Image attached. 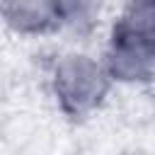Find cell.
<instances>
[{
  "mask_svg": "<svg viewBox=\"0 0 155 155\" xmlns=\"http://www.w3.org/2000/svg\"><path fill=\"white\" fill-rule=\"evenodd\" d=\"M111 82L104 61L80 51L63 53L51 73V90L58 107L75 119L92 114L109 94Z\"/></svg>",
  "mask_w": 155,
  "mask_h": 155,
  "instance_id": "cell-1",
  "label": "cell"
},
{
  "mask_svg": "<svg viewBox=\"0 0 155 155\" xmlns=\"http://www.w3.org/2000/svg\"><path fill=\"white\" fill-rule=\"evenodd\" d=\"M102 61L114 82H148L155 78V39L111 29V39Z\"/></svg>",
  "mask_w": 155,
  "mask_h": 155,
  "instance_id": "cell-2",
  "label": "cell"
},
{
  "mask_svg": "<svg viewBox=\"0 0 155 155\" xmlns=\"http://www.w3.org/2000/svg\"><path fill=\"white\" fill-rule=\"evenodd\" d=\"M0 12L17 34H44L65 24V2L53 0H10L0 5Z\"/></svg>",
  "mask_w": 155,
  "mask_h": 155,
  "instance_id": "cell-3",
  "label": "cell"
},
{
  "mask_svg": "<svg viewBox=\"0 0 155 155\" xmlns=\"http://www.w3.org/2000/svg\"><path fill=\"white\" fill-rule=\"evenodd\" d=\"M114 31L155 39V2H131L114 22Z\"/></svg>",
  "mask_w": 155,
  "mask_h": 155,
  "instance_id": "cell-4",
  "label": "cell"
}]
</instances>
